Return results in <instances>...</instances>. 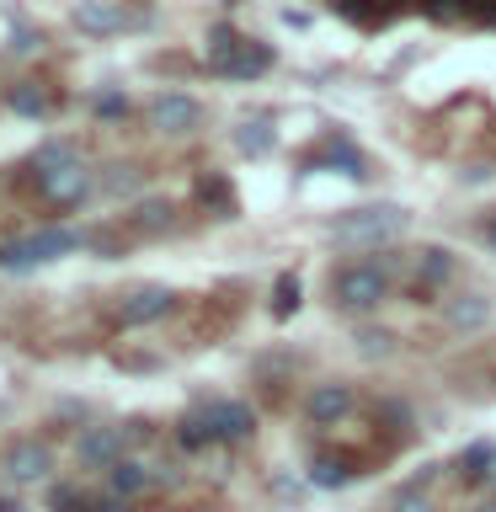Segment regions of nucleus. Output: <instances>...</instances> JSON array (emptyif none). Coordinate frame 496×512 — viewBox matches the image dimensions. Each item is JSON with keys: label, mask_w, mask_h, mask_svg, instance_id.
Listing matches in <instances>:
<instances>
[{"label": "nucleus", "mask_w": 496, "mask_h": 512, "mask_svg": "<svg viewBox=\"0 0 496 512\" xmlns=\"http://www.w3.org/2000/svg\"><path fill=\"white\" fill-rule=\"evenodd\" d=\"M272 64V48L267 43H246L230 64H219V75H230V80H256Z\"/></svg>", "instance_id": "f3484780"}, {"label": "nucleus", "mask_w": 496, "mask_h": 512, "mask_svg": "<svg viewBox=\"0 0 496 512\" xmlns=\"http://www.w3.org/2000/svg\"><path fill=\"white\" fill-rule=\"evenodd\" d=\"M171 470L166 464H144V459H118L107 470V496H118V502H134V496L155 491V486H171Z\"/></svg>", "instance_id": "39448f33"}, {"label": "nucleus", "mask_w": 496, "mask_h": 512, "mask_svg": "<svg viewBox=\"0 0 496 512\" xmlns=\"http://www.w3.org/2000/svg\"><path fill=\"white\" fill-rule=\"evenodd\" d=\"M331 299L342 304V310H379L384 299H390V267L374 262V256H358V262H342L331 278Z\"/></svg>", "instance_id": "f257e3e1"}, {"label": "nucleus", "mask_w": 496, "mask_h": 512, "mask_svg": "<svg viewBox=\"0 0 496 512\" xmlns=\"http://www.w3.org/2000/svg\"><path fill=\"white\" fill-rule=\"evenodd\" d=\"M198 416L208 422V432H214V443H246L256 432V411L246 400H203Z\"/></svg>", "instance_id": "423d86ee"}, {"label": "nucleus", "mask_w": 496, "mask_h": 512, "mask_svg": "<svg viewBox=\"0 0 496 512\" xmlns=\"http://www.w3.org/2000/svg\"><path fill=\"white\" fill-rule=\"evenodd\" d=\"M75 454L86 470H112L118 459H128V432L123 427H86L75 443Z\"/></svg>", "instance_id": "6e6552de"}, {"label": "nucleus", "mask_w": 496, "mask_h": 512, "mask_svg": "<svg viewBox=\"0 0 496 512\" xmlns=\"http://www.w3.org/2000/svg\"><path fill=\"white\" fill-rule=\"evenodd\" d=\"M480 486H486V491H496V464H491V470H486V480H480Z\"/></svg>", "instance_id": "72a5a7b5"}, {"label": "nucleus", "mask_w": 496, "mask_h": 512, "mask_svg": "<svg viewBox=\"0 0 496 512\" xmlns=\"http://www.w3.org/2000/svg\"><path fill=\"white\" fill-rule=\"evenodd\" d=\"M480 512H496V502H491V507H480Z\"/></svg>", "instance_id": "f704fd0d"}, {"label": "nucleus", "mask_w": 496, "mask_h": 512, "mask_svg": "<svg viewBox=\"0 0 496 512\" xmlns=\"http://www.w3.org/2000/svg\"><path fill=\"white\" fill-rule=\"evenodd\" d=\"M171 310H176V294H171V288H160V283H150V288H134V294L118 304V320H123V326H150V320L171 315Z\"/></svg>", "instance_id": "9b49d317"}, {"label": "nucleus", "mask_w": 496, "mask_h": 512, "mask_svg": "<svg viewBox=\"0 0 496 512\" xmlns=\"http://www.w3.org/2000/svg\"><path fill=\"white\" fill-rule=\"evenodd\" d=\"M240 48H246V38H240L235 27H214V32H208V64H214V70H219V64H230Z\"/></svg>", "instance_id": "412c9836"}, {"label": "nucleus", "mask_w": 496, "mask_h": 512, "mask_svg": "<svg viewBox=\"0 0 496 512\" xmlns=\"http://www.w3.org/2000/svg\"><path fill=\"white\" fill-rule=\"evenodd\" d=\"M134 230H150V235L171 230V203H166V198H144V203L134 208Z\"/></svg>", "instance_id": "4be33fe9"}, {"label": "nucleus", "mask_w": 496, "mask_h": 512, "mask_svg": "<svg viewBox=\"0 0 496 512\" xmlns=\"http://www.w3.org/2000/svg\"><path fill=\"white\" fill-rule=\"evenodd\" d=\"M310 480H315V486H326V491H342L347 480H352V470H347L342 459H315L310 464Z\"/></svg>", "instance_id": "5701e85b"}, {"label": "nucleus", "mask_w": 496, "mask_h": 512, "mask_svg": "<svg viewBox=\"0 0 496 512\" xmlns=\"http://www.w3.org/2000/svg\"><path fill=\"white\" fill-rule=\"evenodd\" d=\"M390 342H395L390 331H358V352H363V358H384Z\"/></svg>", "instance_id": "bb28decb"}, {"label": "nucleus", "mask_w": 496, "mask_h": 512, "mask_svg": "<svg viewBox=\"0 0 496 512\" xmlns=\"http://www.w3.org/2000/svg\"><path fill=\"white\" fill-rule=\"evenodd\" d=\"M310 171H336V176H368V160L352 139H331L310 155Z\"/></svg>", "instance_id": "ddd939ff"}, {"label": "nucleus", "mask_w": 496, "mask_h": 512, "mask_svg": "<svg viewBox=\"0 0 496 512\" xmlns=\"http://www.w3.org/2000/svg\"><path fill=\"white\" fill-rule=\"evenodd\" d=\"M347 411H352V390H347V384H315V390L304 395V416H310L315 427L342 422Z\"/></svg>", "instance_id": "4468645a"}, {"label": "nucleus", "mask_w": 496, "mask_h": 512, "mask_svg": "<svg viewBox=\"0 0 496 512\" xmlns=\"http://www.w3.org/2000/svg\"><path fill=\"white\" fill-rule=\"evenodd\" d=\"M75 246H80L75 230H38V235H22V240H11V246H0V267H6V272H32L43 262L70 256Z\"/></svg>", "instance_id": "f03ea898"}, {"label": "nucleus", "mask_w": 496, "mask_h": 512, "mask_svg": "<svg viewBox=\"0 0 496 512\" xmlns=\"http://www.w3.org/2000/svg\"><path fill=\"white\" fill-rule=\"evenodd\" d=\"M480 240H486V251H491V256H496V219H491V224H486V230H480Z\"/></svg>", "instance_id": "473e14b6"}, {"label": "nucleus", "mask_w": 496, "mask_h": 512, "mask_svg": "<svg viewBox=\"0 0 496 512\" xmlns=\"http://www.w3.org/2000/svg\"><path fill=\"white\" fill-rule=\"evenodd\" d=\"M486 320H491V294H480V288H464V294L443 299V326L448 331L475 336V331H486Z\"/></svg>", "instance_id": "1a4fd4ad"}, {"label": "nucleus", "mask_w": 496, "mask_h": 512, "mask_svg": "<svg viewBox=\"0 0 496 512\" xmlns=\"http://www.w3.org/2000/svg\"><path fill=\"white\" fill-rule=\"evenodd\" d=\"M48 507L54 512H118V496H86L80 486H54L48 491Z\"/></svg>", "instance_id": "dca6fc26"}, {"label": "nucleus", "mask_w": 496, "mask_h": 512, "mask_svg": "<svg viewBox=\"0 0 496 512\" xmlns=\"http://www.w3.org/2000/svg\"><path fill=\"white\" fill-rule=\"evenodd\" d=\"M6 107L16 112V118H48V91L32 86V80H22V86L6 91Z\"/></svg>", "instance_id": "a211bd4d"}, {"label": "nucleus", "mask_w": 496, "mask_h": 512, "mask_svg": "<svg viewBox=\"0 0 496 512\" xmlns=\"http://www.w3.org/2000/svg\"><path fill=\"white\" fill-rule=\"evenodd\" d=\"M75 27L91 32V38H107V32H123L128 27V16L112 6V0H80V6H75Z\"/></svg>", "instance_id": "2eb2a0df"}, {"label": "nucleus", "mask_w": 496, "mask_h": 512, "mask_svg": "<svg viewBox=\"0 0 496 512\" xmlns=\"http://www.w3.org/2000/svg\"><path fill=\"white\" fill-rule=\"evenodd\" d=\"M400 230H406V208H358V214L336 219V240H358V246H379V240H395Z\"/></svg>", "instance_id": "7ed1b4c3"}, {"label": "nucleus", "mask_w": 496, "mask_h": 512, "mask_svg": "<svg viewBox=\"0 0 496 512\" xmlns=\"http://www.w3.org/2000/svg\"><path fill=\"white\" fill-rule=\"evenodd\" d=\"M150 123L160 128V134H187V128L203 123V107L192 102V96H182V91H166V96L150 102Z\"/></svg>", "instance_id": "9d476101"}, {"label": "nucleus", "mask_w": 496, "mask_h": 512, "mask_svg": "<svg viewBox=\"0 0 496 512\" xmlns=\"http://www.w3.org/2000/svg\"><path fill=\"white\" fill-rule=\"evenodd\" d=\"M235 150H240V155H267V150H272V128H267V118L240 123V128H235Z\"/></svg>", "instance_id": "aec40b11"}, {"label": "nucleus", "mask_w": 496, "mask_h": 512, "mask_svg": "<svg viewBox=\"0 0 496 512\" xmlns=\"http://www.w3.org/2000/svg\"><path fill=\"white\" fill-rule=\"evenodd\" d=\"M491 464H496V448H491V443H470V448L454 459V470H459V480H486Z\"/></svg>", "instance_id": "6ab92c4d"}, {"label": "nucleus", "mask_w": 496, "mask_h": 512, "mask_svg": "<svg viewBox=\"0 0 496 512\" xmlns=\"http://www.w3.org/2000/svg\"><path fill=\"white\" fill-rule=\"evenodd\" d=\"M11 48H16V54H38V32H32V27H16V32H11Z\"/></svg>", "instance_id": "c756f323"}, {"label": "nucleus", "mask_w": 496, "mask_h": 512, "mask_svg": "<svg viewBox=\"0 0 496 512\" xmlns=\"http://www.w3.org/2000/svg\"><path fill=\"white\" fill-rule=\"evenodd\" d=\"M299 310V272H283L278 283V315H294Z\"/></svg>", "instance_id": "cd10ccee"}, {"label": "nucleus", "mask_w": 496, "mask_h": 512, "mask_svg": "<svg viewBox=\"0 0 496 512\" xmlns=\"http://www.w3.org/2000/svg\"><path fill=\"white\" fill-rule=\"evenodd\" d=\"M48 470H54V448L48 443H16L6 454V475L16 480V486H38V480H48Z\"/></svg>", "instance_id": "f8f14e48"}, {"label": "nucleus", "mask_w": 496, "mask_h": 512, "mask_svg": "<svg viewBox=\"0 0 496 512\" xmlns=\"http://www.w3.org/2000/svg\"><path fill=\"white\" fill-rule=\"evenodd\" d=\"M64 160H75V144H43L38 155H32V176H43V171H54V166H64Z\"/></svg>", "instance_id": "393cba45"}, {"label": "nucleus", "mask_w": 496, "mask_h": 512, "mask_svg": "<svg viewBox=\"0 0 496 512\" xmlns=\"http://www.w3.org/2000/svg\"><path fill=\"white\" fill-rule=\"evenodd\" d=\"M198 198L214 208V214H230V208H235L230 187H224V176H203V182H198Z\"/></svg>", "instance_id": "b1692460"}, {"label": "nucleus", "mask_w": 496, "mask_h": 512, "mask_svg": "<svg viewBox=\"0 0 496 512\" xmlns=\"http://www.w3.org/2000/svg\"><path fill=\"white\" fill-rule=\"evenodd\" d=\"M128 187H134V171H128V166H118L107 176V192H128Z\"/></svg>", "instance_id": "2f4dec72"}, {"label": "nucleus", "mask_w": 496, "mask_h": 512, "mask_svg": "<svg viewBox=\"0 0 496 512\" xmlns=\"http://www.w3.org/2000/svg\"><path fill=\"white\" fill-rule=\"evenodd\" d=\"M395 512H438V507H432L427 496H406V491H400L395 496Z\"/></svg>", "instance_id": "7c9ffc66"}, {"label": "nucleus", "mask_w": 496, "mask_h": 512, "mask_svg": "<svg viewBox=\"0 0 496 512\" xmlns=\"http://www.w3.org/2000/svg\"><path fill=\"white\" fill-rule=\"evenodd\" d=\"M123 112H128V96H123V91L96 96V118H123Z\"/></svg>", "instance_id": "c85d7f7f"}, {"label": "nucleus", "mask_w": 496, "mask_h": 512, "mask_svg": "<svg viewBox=\"0 0 496 512\" xmlns=\"http://www.w3.org/2000/svg\"><path fill=\"white\" fill-rule=\"evenodd\" d=\"M38 187H43V198L59 208V214H70V208H80L91 198V166L86 160H64V166H54V171H43L38 176Z\"/></svg>", "instance_id": "20e7f679"}, {"label": "nucleus", "mask_w": 496, "mask_h": 512, "mask_svg": "<svg viewBox=\"0 0 496 512\" xmlns=\"http://www.w3.org/2000/svg\"><path fill=\"white\" fill-rule=\"evenodd\" d=\"M176 438H182V448H187V454H198V448H208V443H214V432H208V422H203L198 411H192L187 422H182V432H176Z\"/></svg>", "instance_id": "a878e982"}, {"label": "nucleus", "mask_w": 496, "mask_h": 512, "mask_svg": "<svg viewBox=\"0 0 496 512\" xmlns=\"http://www.w3.org/2000/svg\"><path fill=\"white\" fill-rule=\"evenodd\" d=\"M454 278H459V262H454V251H443V246L416 251L411 267H406V283L416 288V294H443Z\"/></svg>", "instance_id": "0eeeda50"}]
</instances>
